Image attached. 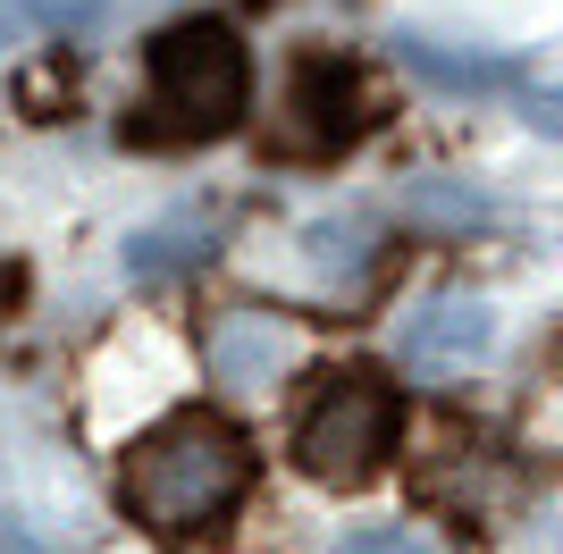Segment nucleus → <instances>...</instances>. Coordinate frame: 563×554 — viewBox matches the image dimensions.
I'll use <instances>...</instances> for the list:
<instances>
[{
	"label": "nucleus",
	"mask_w": 563,
	"mask_h": 554,
	"mask_svg": "<svg viewBox=\"0 0 563 554\" xmlns=\"http://www.w3.org/2000/svg\"><path fill=\"white\" fill-rule=\"evenodd\" d=\"M488 336H496V311H488V302L438 295V302H421V311L404 320L396 353H404V369L446 378V369H471V362H479V353H488Z\"/></svg>",
	"instance_id": "39448f33"
},
{
	"label": "nucleus",
	"mask_w": 563,
	"mask_h": 554,
	"mask_svg": "<svg viewBox=\"0 0 563 554\" xmlns=\"http://www.w3.org/2000/svg\"><path fill=\"white\" fill-rule=\"evenodd\" d=\"M286 110H295V126H303L320 152H345V143H362V126L378 118V101H371L362 59L311 51V59H295V76H286Z\"/></svg>",
	"instance_id": "20e7f679"
},
{
	"label": "nucleus",
	"mask_w": 563,
	"mask_h": 554,
	"mask_svg": "<svg viewBox=\"0 0 563 554\" xmlns=\"http://www.w3.org/2000/svg\"><path fill=\"white\" fill-rule=\"evenodd\" d=\"M396 59L412 76H429V85L446 92H496L505 85V59H488V51H454V43H429V34H396Z\"/></svg>",
	"instance_id": "6e6552de"
},
{
	"label": "nucleus",
	"mask_w": 563,
	"mask_h": 554,
	"mask_svg": "<svg viewBox=\"0 0 563 554\" xmlns=\"http://www.w3.org/2000/svg\"><path fill=\"white\" fill-rule=\"evenodd\" d=\"M286 362H295V336H286V320H261V311H235L211 336V369H219V387H235V395L269 387Z\"/></svg>",
	"instance_id": "423d86ee"
},
{
	"label": "nucleus",
	"mask_w": 563,
	"mask_h": 554,
	"mask_svg": "<svg viewBox=\"0 0 563 554\" xmlns=\"http://www.w3.org/2000/svg\"><path fill=\"white\" fill-rule=\"evenodd\" d=\"M244 487H253V445H244L235 420L168 412L161 429L126 454L118 505L135 512L143 530H161V538H194V530H219Z\"/></svg>",
	"instance_id": "f257e3e1"
},
{
	"label": "nucleus",
	"mask_w": 563,
	"mask_h": 554,
	"mask_svg": "<svg viewBox=\"0 0 563 554\" xmlns=\"http://www.w3.org/2000/svg\"><path fill=\"white\" fill-rule=\"evenodd\" d=\"M101 0H9V34H25V25H59V34H76V25H93Z\"/></svg>",
	"instance_id": "9b49d317"
},
{
	"label": "nucleus",
	"mask_w": 563,
	"mask_h": 554,
	"mask_svg": "<svg viewBox=\"0 0 563 554\" xmlns=\"http://www.w3.org/2000/svg\"><path fill=\"white\" fill-rule=\"evenodd\" d=\"M9 554H34V546H25V538H9Z\"/></svg>",
	"instance_id": "4468645a"
},
{
	"label": "nucleus",
	"mask_w": 563,
	"mask_h": 554,
	"mask_svg": "<svg viewBox=\"0 0 563 554\" xmlns=\"http://www.w3.org/2000/svg\"><path fill=\"white\" fill-rule=\"evenodd\" d=\"M336 554H429L421 538H404V530H362V538H345Z\"/></svg>",
	"instance_id": "ddd939ff"
},
{
	"label": "nucleus",
	"mask_w": 563,
	"mask_h": 554,
	"mask_svg": "<svg viewBox=\"0 0 563 554\" xmlns=\"http://www.w3.org/2000/svg\"><path fill=\"white\" fill-rule=\"evenodd\" d=\"M211 244H219L211 210H177V219H161V228L126 235V269L135 277H177V269H202Z\"/></svg>",
	"instance_id": "0eeeda50"
},
{
	"label": "nucleus",
	"mask_w": 563,
	"mask_h": 554,
	"mask_svg": "<svg viewBox=\"0 0 563 554\" xmlns=\"http://www.w3.org/2000/svg\"><path fill=\"white\" fill-rule=\"evenodd\" d=\"M396 420H404V403L378 369H336V378L311 387L303 420H295V462H303L320 487H353L387 462Z\"/></svg>",
	"instance_id": "7ed1b4c3"
},
{
	"label": "nucleus",
	"mask_w": 563,
	"mask_h": 554,
	"mask_svg": "<svg viewBox=\"0 0 563 554\" xmlns=\"http://www.w3.org/2000/svg\"><path fill=\"white\" fill-rule=\"evenodd\" d=\"M143 85H152V118H126V143L161 135V143H219L244 126L253 110V51L228 18H168L143 43Z\"/></svg>",
	"instance_id": "f03ea898"
},
{
	"label": "nucleus",
	"mask_w": 563,
	"mask_h": 554,
	"mask_svg": "<svg viewBox=\"0 0 563 554\" xmlns=\"http://www.w3.org/2000/svg\"><path fill=\"white\" fill-rule=\"evenodd\" d=\"M244 9H269V0H244Z\"/></svg>",
	"instance_id": "2eb2a0df"
},
{
	"label": "nucleus",
	"mask_w": 563,
	"mask_h": 554,
	"mask_svg": "<svg viewBox=\"0 0 563 554\" xmlns=\"http://www.w3.org/2000/svg\"><path fill=\"white\" fill-rule=\"evenodd\" d=\"M404 210H412V219H438V228H479V219H488L479 193H463V185H412Z\"/></svg>",
	"instance_id": "9d476101"
},
{
	"label": "nucleus",
	"mask_w": 563,
	"mask_h": 554,
	"mask_svg": "<svg viewBox=\"0 0 563 554\" xmlns=\"http://www.w3.org/2000/svg\"><path fill=\"white\" fill-rule=\"evenodd\" d=\"M521 118H530L539 135H563V76H555V85H539V92H521Z\"/></svg>",
	"instance_id": "f8f14e48"
},
{
	"label": "nucleus",
	"mask_w": 563,
	"mask_h": 554,
	"mask_svg": "<svg viewBox=\"0 0 563 554\" xmlns=\"http://www.w3.org/2000/svg\"><path fill=\"white\" fill-rule=\"evenodd\" d=\"M371 244H378L371 219H320V228L303 235V253H311L320 277H362L371 269Z\"/></svg>",
	"instance_id": "1a4fd4ad"
}]
</instances>
